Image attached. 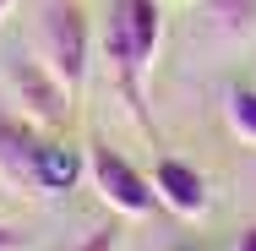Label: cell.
Wrapping results in <instances>:
<instances>
[{"label": "cell", "instance_id": "6da1fadb", "mask_svg": "<svg viewBox=\"0 0 256 251\" xmlns=\"http://www.w3.org/2000/svg\"><path fill=\"white\" fill-rule=\"evenodd\" d=\"M158 44H164V6L158 0H114L104 17V55L114 66V82L126 93V109L142 131H153L148 115V77H153Z\"/></svg>", "mask_w": 256, "mask_h": 251}, {"label": "cell", "instance_id": "7a4b0ae2", "mask_svg": "<svg viewBox=\"0 0 256 251\" xmlns=\"http://www.w3.org/2000/svg\"><path fill=\"white\" fill-rule=\"evenodd\" d=\"M33 55L66 82L71 99H82L88 71H93V22H88L82 0H44V6H38Z\"/></svg>", "mask_w": 256, "mask_h": 251}, {"label": "cell", "instance_id": "3957f363", "mask_svg": "<svg viewBox=\"0 0 256 251\" xmlns=\"http://www.w3.org/2000/svg\"><path fill=\"white\" fill-rule=\"evenodd\" d=\"M88 180H93V191L104 197V207L120 213V218H148V213L158 207L153 175H142L131 158H120V153L104 148V142L88 148Z\"/></svg>", "mask_w": 256, "mask_h": 251}, {"label": "cell", "instance_id": "277c9868", "mask_svg": "<svg viewBox=\"0 0 256 251\" xmlns=\"http://www.w3.org/2000/svg\"><path fill=\"white\" fill-rule=\"evenodd\" d=\"M6 82H11L22 115H28L38 131H60V126L71 120V93H66V82L54 77L38 55H16V60H6Z\"/></svg>", "mask_w": 256, "mask_h": 251}, {"label": "cell", "instance_id": "5b68a950", "mask_svg": "<svg viewBox=\"0 0 256 251\" xmlns=\"http://www.w3.org/2000/svg\"><path fill=\"white\" fill-rule=\"evenodd\" d=\"M50 131H38L28 115H11L0 109V180L16 186V191H33L38 180V148H44Z\"/></svg>", "mask_w": 256, "mask_h": 251}, {"label": "cell", "instance_id": "8992f818", "mask_svg": "<svg viewBox=\"0 0 256 251\" xmlns=\"http://www.w3.org/2000/svg\"><path fill=\"white\" fill-rule=\"evenodd\" d=\"M153 191H158V207L180 213V218H202L212 207V191H207V175L186 158H158L153 164Z\"/></svg>", "mask_w": 256, "mask_h": 251}, {"label": "cell", "instance_id": "52a82bcc", "mask_svg": "<svg viewBox=\"0 0 256 251\" xmlns=\"http://www.w3.org/2000/svg\"><path fill=\"white\" fill-rule=\"evenodd\" d=\"M88 175V158L82 148H71V142H60V137H44V148H38V180H33V197H66V191H76V180Z\"/></svg>", "mask_w": 256, "mask_h": 251}, {"label": "cell", "instance_id": "ba28073f", "mask_svg": "<svg viewBox=\"0 0 256 251\" xmlns=\"http://www.w3.org/2000/svg\"><path fill=\"white\" fill-rule=\"evenodd\" d=\"M207 22H212L218 39L240 44L256 33V0H207Z\"/></svg>", "mask_w": 256, "mask_h": 251}, {"label": "cell", "instance_id": "9c48e42d", "mask_svg": "<svg viewBox=\"0 0 256 251\" xmlns=\"http://www.w3.org/2000/svg\"><path fill=\"white\" fill-rule=\"evenodd\" d=\"M224 115H229V131H234L240 142H251V148H256V88H229Z\"/></svg>", "mask_w": 256, "mask_h": 251}, {"label": "cell", "instance_id": "30bf717a", "mask_svg": "<svg viewBox=\"0 0 256 251\" xmlns=\"http://www.w3.org/2000/svg\"><path fill=\"white\" fill-rule=\"evenodd\" d=\"M76 251H120V224H104V229H93V235H88Z\"/></svg>", "mask_w": 256, "mask_h": 251}, {"label": "cell", "instance_id": "8fae6325", "mask_svg": "<svg viewBox=\"0 0 256 251\" xmlns=\"http://www.w3.org/2000/svg\"><path fill=\"white\" fill-rule=\"evenodd\" d=\"M0 251H28V235L11 229V224H0Z\"/></svg>", "mask_w": 256, "mask_h": 251}, {"label": "cell", "instance_id": "7c38bea8", "mask_svg": "<svg viewBox=\"0 0 256 251\" xmlns=\"http://www.w3.org/2000/svg\"><path fill=\"white\" fill-rule=\"evenodd\" d=\"M234 251H256V224H246V229H240V240H234Z\"/></svg>", "mask_w": 256, "mask_h": 251}, {"label": "cell", "instance_id": "4fadbf2b", "mask_svg": "<svg viewBox=\"0 0 256 251\" xmlns=\"http://www.w3.org/2000/svg\"><path fill=\"white\" fill-rule=\"evenodd\" d=\"M16 11V0H0V28H6V17Z\"/></svg>", "mask_w": 256, "mask_h": 251}]
</instances>
